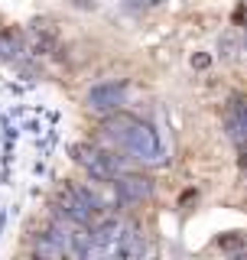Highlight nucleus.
I'll return each mask as SVG.
<instances>
[{
	"label": "nucleus",
	"mask_w": 247,
	"mask_h": 260,
	"mask_svg": "<svg viewBox=\"0 0 247 260\" xmlns=\"http://www.w3.org/2000/svg\"><path fill=\"white\" fill-rule=\"evenodd\" d=\"M104 134L111 137L114 143H120L127 153L146 159V162H156L163 159V143H160V134L146 124V120L134 117V114H117L111 111L104 117Z\"/></svg>",
	"instance_id": "nucleus-1"
},
{
	"label": "nucleus",
	"mask_w": 247,
	"mask_h": 260,
	"mask_svg": "<svg viewBox=\"0 0 247 260\" xmlns=\"http://www.w3.org/2000/svg\"><path fill=\"white\" fill-rule=\"evenodd\" d=\"M72 159H75L78 166H85L88 173L95 179H101V182H111L117 173H123V159L108 153V150H101V146H95V143H75L72 146Z\"/></svg>",
	"instance_id": "nucleus-2"
},
{
	"label": "nucleus",
	"mask_w": 247,
	"mask_h": 260,
	"mask_svg": "<svg viewBox=\"0 0 247 260\" xmlns=\"http://www.w3.org/2000/svg\"><path fill=\"white\" fill-rule=\"evenodd\" d=\"M127 91H130L127 81H101L88 91V108L98 114H111L127 101Z\"/></svg>",
	"instance_id": "nucleus-3"
},
{
	"label": "nucleus",
	"mask_w": 247,
	"mask_h": 260,
	"mask_svg": "<svg viewBox=\"0 0 247 260\" xmlns=\"http://www.w3.org/2000/svg\"><path fill=\"white\" fill-rule=\"evenodd\" d=\"M111 182H114V192H117L120 205H137V202H146L153 195V179H146V176L117 173Z\"/></svg>",
	"instance_id": "nucleus-4"
},
{
	"label": "nucleus",
	"mask_w": 247,
	"mask_h": 260,
	"mask_svg": "<svg viewBox=\"0 0 247 260\" xmlns=\"http://www.w3.org/2000/svg\"><path fill=\"white\" fill-rule=\"evenodd\" d=\"M111 254H117V257H143L146 254V244L143 238H140V231L137 228H130V224H123L120 228V234H117V241H114V250Z\"/></svg>",
	"instance_id": "nucleus-5"
},
{
	"label": "nucleus",
	"mask_w": 247,
	"mask_h": 260,
	"mask_svg": "<svg viewBox=\"0 0 247 260\" xmlns=\"http://www.w3.org/2000/svg\"><path fill=\"white\" fill-rule=\"evenodd\" d=\"M29 36H33V52H52L55 43H59V29H55V23H49V20H36L33 23V29H29Z\"/></svg>",
	"instance_id": "nucleus-6"
},
{
	"label": "nucleus",
	"mask_w": 247,
	"mask_h": 260,
	"mask_svg": "<svg viewBox=\"0 0 247 260\" xmlns=\"http://www.w3.org/2000/svg\"><path fill=\"white\" fill-rule=\"evenodd\" d=\"M26 52V36L20 29H0V62H13Z\"/></svg>",
	"instance_id": "nucleus-7"
},
{
	"label": "nucleus",
	"mask_w": 247,
	"mask_h": 260,
	"mask_svg": "<svg viewBox=\"0 0 247 260\" xmlns=\"http://www.w3.org/2000/svg\"><path fill=\"white\" fill-rule=\"evenodd\" d=\"M163 0H127V10H150V7H160Z\"/></svg>",
	"instance_id": "nucleus-8"
},
{
	"label": "nucleus",
	"mask_w": 247,
	"mask_h": 260,
	"mask_svg": "<svg viewBox=\"0 0 247 260\" xmlns=\"http://www.w3.org/2000/svg\"><path fill=\"white\" fill-rule=\"evenodd\" d=\"M218 244L228 247V250H231V247H247V238H244V234H234V238H221Z\"/></svg>",
	"instance_id": "nucleus-9"
},
{
	"label": "nucleus",
	"mask_w": 247,
	"mask_h": 260,
	"mask_svg": "<svg viewBox=\"0 0 247 260\" xmlns=\"http://www.w3.org/2000/svg\"><path fill=\"white\" fill-rule=\"evenodd\" d=\"M72 7H78V10H95L98 0H72Z\"/></svg>",
	"instance_id": "nucleus-10"
},
{
	"label": "nucleus",
	"mask_w": 247,
	"mask_h": 260,
	"mask_svg": "<svg viewBox=\"0 0 247 260\" xmlns=\"http://www.w3.org/2000/svg\"><path fill=\"white\" fill-rule=\"evenodd\" d=\"M211 59H208V55H195V59H192V65H195V69H205V65H208Z\"/></svg>",
	"instance_id": "nucleus-11"
},
{
	"label": "nucleus",
	"mask_w": 247,
	"mask_h": 260,
	"mask_svg": "<svg viewBox=\"0 0 247 260\" xmlns=\"http://www.w3.org/2000/svg\"><path fill=\"white\" fill-rule=\"evenodd\" d=\"M244 166H247V159H244Z\"/></svg>",
	"instance_id": "nucleus-12"
}]
</instances>
